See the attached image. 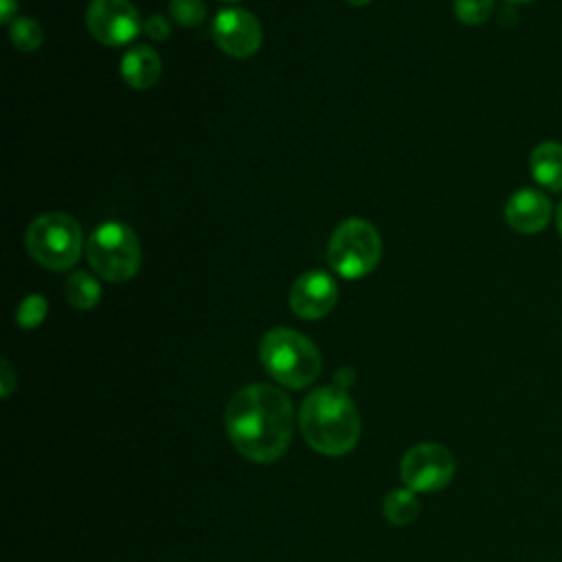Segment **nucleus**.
Here are the masks:
<instances>
[{
  "mask_svg": "<svg viewBox=\"0 0 562 562\" xmlns=\"http://www.w3.org/2000/svg\"><path fill=\"white\" fill-rule=\"evenodd\" d=\"M334 380H336V386H338V389L347 391V389L353 384V371H351L349 367H340Z\"/></svg>",
  "mask_w": 562,
  "mask_h": 562,
  "instance_id": "nucleus-23",
  "label": "nucleus"
},
{
  "mask_svg": "<svg viewBox=\"0 0 562 562\" xmlns=\"http://www.w3.org/2000/svg\"><path fill=\"white\" fill-rule=\"evenodd\" d=\"M555 224H558V231H560V235H562V202H560L558 209H555Z\"/></svg>",
  "mask_w": 562,
  "mask_h": 562,
  "instance_id": "nucleus-24",
  "label": "nucleus"
},
{
  "mask_svg": "<svg viewBox=\"0 0 562 562\" xmlns=\"http://www.w3.org/2000/svg\"><path fill=\"white\" fill-rule=\"evenodd\" d=\"M454 15L465 26H479L487 22L494 11V0H454Z\"/></svg>",
  "mask_w": 562,
  "mask_h": 562,
  "instance_id": "nucleus-18",
  "label": "nucleus"
},
{
  "mask_svg": "<svg viewBox=\"0 0 562 562\" xmlns=\"http://www.w3.org/2000/svg\"><path fill=\"white\" fill-rule=\"evenodd\" d=\"M259 360L279 384L290 389H303L321 373L316 345L288 327H274L261 338Z\"/></svg>",
  "mask_w": 562,
  "mask_h": 562,
  "instance_id": "nucleus-3",
  "label": "nucleus"
},
{
  "mask_svg": "<svg viewBox=\"0 0 562 562\" xmlns=\"http://www.w3.org/2000/svg\"><path fill=\"white\" fill-rule=\"evenodd\" d=\"M26 250L33 261L46 270H68L77 263L83 250V233L79 222L59 211L37 215L24 235Z\"/></svg>",
  "mask_w": 562,
  "mask_h": 562,
  "instance_id": "nucleus-4",
  "label": "nucleus"
},
{
  "mask_svg": "<svg viewBox=\"0 0 562 562\" xmlns=\"http://www.w3.org/2000/svg\"><path fill=\"white\" fill-rule=\"evenodd\" d=\"M143 29H145V33H147L151 40H156V42L167 40V37H169V33H171V24H169V20H167L165 15H160V13L149 15Z\"/></svg>",
  "mask_w": 562,
  "mask_h": 562,
  "instance_id": "nucleus-20",
  "label": "nucleus"
},
{
  "mask_svg": "<svg viewBox=\"0 0 562 562\" xmlns=\"http://www.w3.org/2000/svg\"><path fill=\"white\" fill-rule=\"evenodd\" d=\"M299 424L305 441L329 457L349 452L360 435L358 411L338 386H323L310 393L301 406Z\"/></svg>",
  "mask_w": 562,
  "mask_h": 562,
  "instance_id": "nucleus-2",
  "label": "nucleus"
},
{
  "mask_svg": "<svg viewBox=\"0 0 562 562\" xmlns=\"http://www.w3.org/2000/svg\"><path fill=\"white\" fill-rule=\"evenodd\" d=\"M338 301L336 281L323 270H307L290 290V307L299 318L314 321L327 316Z\"/></svg>",
  "mask_w": 562,
  "mask_h": 562,
  "instance_id": "nucleus-10",
  "label": "nucleus"
},
{
  "mask_svg": "<svg viewBox=\"0 0 562 562\" xmlns=\"http://www.w3.org/2000/svg\"><path fill=\"white\" fill-rule=\"evenodd\" d=\"M86 257L99 277L121 283L138 272L143 250L136 233L127 224L105 222L88 237Z\"/></svg>",
  "mask_w": 562,
  "mask_h": 562,
  "instance_id": "nucleus-5",
  "label": "nucleus"
},
{
  "mask_svg": "<svg viewBox=\"0 0 562 562\" xmlns=\"http://www.w3.org/2000/svg\"><path fill=\"white\" fill-rule=\"evenodd\" d=\"M0 391H2V395L7 397L11 391H13V386H15V373H13V369H11V364H9V360H2L0 362Z\"/></svg>",
  "mask_w": 562,
  "mask_h": 562,
  "instance_id": "nucleus-21",
  "label": "nucleus"
},
{
  "mask_svg": "<svg viewBox=\"0 0 562 562\" xmlns=\"http://www.w3.org/2000/svg\"><path fill=\"white\" fill-rule=\"evenodd\" d=\"M90 35L105 46H123L138 37L140 15L130 0H92L86 9Z\"/></svg>",
  "mask_w": 562,
  "mask_h": 562,
  "instance_id": "nucleus-8",
  "label": "nucleus"
},
{
  "mask_svg": "<svg viewBox=\"0 0 562 562\" xmlns=\"http://www.w3.org/2000/svg\"><path fill=\"white\" fill-rule=\"evenodd\" d=\"M169 13L180 26L191 29L204 22L206 7L202 0H169Z\"/></svg>",
  "mask_w": 562,
  "mask_h": 562,
  "instance_id": "nucleus-19",
  "label": "nucleus"
},
{
  "mask_svg": "<svg viewBox=\"0 0 562 562\" xmlns=\"http://www.w3.org/2000/svg\"><path fill=\"white\" fill-rule=\"evenodd\" d=\"M529 167L538 184L553 193L562 191V143L544 140L536 145L529 156Z\"/></svg>",
  "mask_w": 562,
  "mask_h": 562,
  "instance_id": "nucleus-13",
  "label": "nucleus"
},
{
  "mask_svg": "<svg viewBox=\"0 0 562 562\" xmlns=\"http://www.w3.org/2000/svg\"><path fill=\"white\" fill-rule=\"evenodd\" d=\"M64 296L77 310H92L101 301V285L90 272L75 270L64 283Z\"/></svg>",
  "mask_w": 562,
  "mask_h": 562,
  "instance_id": "nucleus-14",
  "label": "nucleus"
},
{
  "mask_svg": "<svg viewBox=\"0 0 562 562\" xmlns=\"http://www.w3.org/2000/svg\"><path fill=\"white\" fill-rule=\"evenodd\" d=\"M382 255L378 228L362 220L349 217L340 222L327 244V261L342 279H362L375 270Z\"/></svg>",
  "mask_w": 562,
  "mask_h": 562,
  "instance_id": "nucleus-6",
  "label": "nucleus"
},
{
  "mask_svg": "<svg viewBox=\"0 0 562 562\" xmlns=\"http://www.w3.org/2000/svg\"><path fill=\"white\" fill-rule=\"evenodd\" d=\"M454 470L457 461L446 446L419 443L404 454L400 476L413 492H437L452 481Z\"/></svg>",
  "mask_w": 562,
  "mask_h": 562,
  "instance_id": "nucleus-7",
  "label": "nucleus"
},
{
  "mask_svg": "<svg viewBox=\"0 0 562 562\" xmlns=\"http://www.w3.org/2000/svg\"><path fill=\"white\" fill-rule=\"evenodd\" d=\"M160 72H162L160 55L147 44L132 46L121 59L123 81L132 88H138V90H147L154 83H158Z\"/></svg>",
  "mask_w": 562,
  "mask_h": 562,
  "instance_id": "nucleus-12",
  "label": "nucleus"
},
{
  "mask_svg": "<svg viewBox=\"0 0 562 562\" xmlns=\"http://www.w3.org/2000/svg\"><path fill=\"white\" fill-rule=\"evenodd\" d=\"M382 509H384V516L389 522L397 525V527H404L408 522H413L419 514V501L415 496L413 490H391L386 496H384V503H382Z\"/></svg>",
  "mask_w": 562,
  "mask_h": 562,
  "instance_id": "nucleus-15",
  "label": "nucleus"
},
{
  "mask_svg": "<svg viewBox=\"0 0 562 562\" xmlns=\"http://www.w3.org/2000/svg\"><path fill=\"white\" fill-rule=\"evenodd\" d=\"M349 4H353V7H364V4H369L371 0H347Z\"/></svg>",
  "mask_w": 562,
  "mask_h": 562,
  "instance_id": "nucleus-25",
  "label": "nucleus"
},
{
  "mask_svg": "<svg viewBox=\"0 0 562 562\" xmlns=\"http://www.w3.org/2000/svg\"><path fill=\"white\" fill-rule=\"evenodd\" d=\"M226 2H237V0H226Z\"/></svg>",
  "mask_w": 562,
  "mask_h": 562,
  "instance_id": "nucleus-27",
  "label": "nucleus"
},
{
  "mask_svg": "<svg viewBox=\"0 0 562 562\" xmlns=\"http://www.w3.org/2000/svg\"><path fill=\"white\" fill-rule=\"evenodd\" d=\"M46 312H48V303L42 294H29L22 299V303L18 305V312H15V321L22 329H33V327H40L42 321L46 318Z\"/></svg>",
  "mask_w": 562,
  "mask_h": 562,
  "instance_id": "nucleus-17",
  "label": "nucleus"
},
{
  "mask_svg": "<svg viewBox=\"0 0 562 562\" xmlns=\"http://www.w3.org/2000/svg\"><path fill=\"white\" fill-rule=\"evenodd\" d=\"M226 430L235 448L259 463L279 459L292 437V402L270 384H250L226 406Z\"/></svg>",
  "mask_w": 562,
  "mask_h": 562,
  "instance_id": "nucleus-1",
  "label": "nucleus"
},
{
  "mask_svg": "<svg viewBox=\"0 0 562 562\" xmlns=\"http://www.w3.org/2000/svg\"><path fill=\"white\" fill-rule=\"evenodd\" d=\"M509 2H516V4H522V2H533V0H509Z\"/></svg>",
  "mask_w": 562,
  "mask_h": 562,
  "instance_id": "nucleus-26",
  "label": "nucleus"
},
{
  "mask_svg": "<svg viewBox=\"0 0 562 562\" xmlns=\"http://www.w3.org/2000/svg\"><path fill=\"white\" fill-rule=\"evenodd\" d=\"M18 13V0H0V20L4 24H11Z\"/></svg>",
  "mask_w": 562,
  "mask_h": 562,
  "instance_id": "nucleus-22",
  "label": "nucleus"
},
{
  "mask_svg": "<svg viewBox=\"0 0 562 562\" xmlns=\"http://www.w3.org/2000/svg\"><path fill=\"white\" fill-rule=\"evenodd\" d=\"M551 202L536 189H520L505 204V222L520 235L540 233L551 222Z\"/></svg>",
  "mask_w": 562,
  "mask_h": 562,
  "instance_id": "nucleus-11",
  "label": "nucleus"
},
{
  "mask_svg": "<svg viewBox=\"0 0 562 562\" xmlns=\"http://www.w3.org/2000/svg\"><path fill=\"white\" fill-rule=\"evenodd\" d=\"M261 24L259 20L239 7L222 9L213 20V42L220 50L231 57L246 59L255 55L261 46Z\"/></svg>",
  "mask_w": 562,
  "mask_h": 562,
  "instance_id": "nucleus-9",
  "label": "nucleus"
},
{
  "mask_svg": "<svg viewBox=\"0 0 562 562\" xmlns=\"http://www.w3.org/2000/svg\"><path fill=\"white\" fill-rule=\"evenodd\" d=\"M9 37H11V44L18 50L33 53L42 46L44 31H42L40 22L33 20V18H15L9 26Z\"/></svg>",
  "mask_w": 562,
  "mask_h": 562,
  "instance_id": "nucleus-16",
  "label": "nucleus"
}]
</instances>
